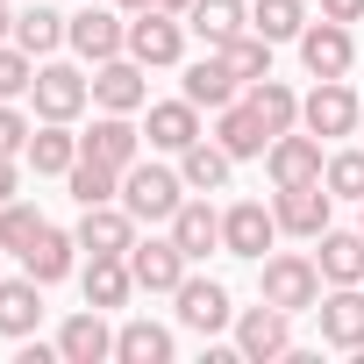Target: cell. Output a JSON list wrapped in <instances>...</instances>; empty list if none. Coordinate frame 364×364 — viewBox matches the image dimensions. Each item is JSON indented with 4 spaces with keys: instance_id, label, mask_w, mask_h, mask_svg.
<instances>
[{
    "instance_id": "8",
    "label": "cell",
    "mask_w": 364,
    "mask_h": 364,
    "mask_svg": "<svg viewBox=\"0 0 364 364\" xmlns=\"http://www.w3.org/2000/svg\"><path fill=\"white\" fill-rule=\"evenodd\" d=\"M264 171H272V186H314V178L328 171V157H321V136H307V129H286V136H272V150H264Z\"/></svg>"
},
{
    "instance_id": "1",
    "label": "cell",
    "mask_w": 364,
    "mask_h": 364,
    "mask_svg": "<svg viewBox=\"0 0 364 364\" xmlns=\"http://www.w3.org/2000/svg\"><path fill=\"white\" fill-rule=\"evenodd\" d=\"M257 300H272V307H286V314H314V300H321V264L300 257V250L257 257Z\"/></svg>"
},
{
    "instance_id": "34",
    "label": "cell",
    "mask_w": 364,
    "mask_h": 364,
    "mask_svg": "<svg viewBox=\"0 0 364 364\" xmlns=\"http://www.w3.org/2000/svg\"><path fill=\"white\" fill-rule=\"evenodd\" d=\"M65 29H72V15L43 8V0H36V8H22V15H15V43H22L29 58H50V50L65 43Z\"/></svg>"
},
{
    "instance_id": "39",
    "label": "cell",
    "mask_w": 364,
    "mask_h": 364,
    "mask_svg": "<svg viewBox=\"0 0 364 364\" xmlns=\"http://www.w3.org/2000/svg\"><path fill=\"white\" fill-rule=\"evenodd\" d=\"M29 136H36V122H29L22 107L0 100V157H22V150H29Z\"/></svg>"
},
{
    "instance_id": "46",
    "label": "cell",
    "mask_w": 364,
    "mask_h": 364,
    "mask_svg": "<svg viewBox=\"0 0 364 364\" xmlns=\"http://www.w3.org/2000/svg\"><path fill=\"white\" fill-rule=\"evenodd\" d=\"M357 136H364V114H357Z\"/></svg>"
},
{
    "instance_id": "26",
    "label": "cell",
    "mask_w": 364,
    "mask_h": 364,
    "mask_svg": "<svg viewBox=\"0 0 364 364\" xmlns=\"http://www.w3.org/2000/svg\"><path fill=\"white\" fill-rule=\"evenodd\" d=\"M36 321H43V286L29 272L22 279H0V336L22 343V336H36Z\"/></svg>"
},
{
    "instance_id": "4",
    "label": "cell",
    "mask_w": 364,
    "mask_h": 364,
    "mask_svg": "<svg viewBox=\"0 0 364 364\" xmlns=\"http://www.w3.org/2000/svg\"><path fill=\"white\" fill-rule=\"evenodd\" d=\"M129 58H136L143 72H164V65H178V58H186V15H164V8H143V15H129Z\"/></svg>"
},
{
    "instance_id": "22",
    "label": "cell",
    "mask_w": 364,
    "mask_h": 364,
    "mask_svg": "<svg viewBox=\"0 0 364 364\" xmlns=\"http://www.w3.org/2000/svg\"><path fill=\"white\" fill-rule=\"evenodd\" d=\"M314 243H321L314 264H321L328 286H364V229H336V222H328Z\"/></svg>"
},
{
    "instance_id": "12",
    "label": "cell",
    "mask_w": 364,
    "mask_h": 364,
    "mask_svg": "<svg viewBox=\"0 0 364 364\" xmlns=\"http://www.w3.org/2000/svg\"><path fill=\"white\" fill-rule=\"evenodd\" d=\"M171 300H178V321H186L193 336H222V328L236 321V307H229V286H222V279H193V272H186Z\"/></svg>"
},
{
    "instance_id": "30",
    "label": "cell",
    "mask_w": 364,
    "mask_h": 364,
    "mask_svg": "<svg viewBox=\"0 0 364 364\" xmlns=\"http://www.w3.org/2000/svg\"><path fill=\"white\" fill-rule=\"evenodd\" d=\"M186 29L215 50V43H229L236 29H250V8H243V0H193V8H186Z\"/></svg>"
},
{
    "instance_id": "11",
    "label": "cell",
    "mask_w": 364,
    "mask_h": 364,
    "mask_svg": "<svg viewBox=\"0 0 364 364\" xmlns=\"http://www.w3.org/2000/svg\"><path fill=\"white\" fill-rule=\"evenodd\" d=\"M272 243H279V215H272L264 200H236V208H222V250H229V257H250V264H257Z\"/></svg>"
},
{
    "instance_id": "16",
    "label": "cell",
    "mask_w": 364,
    "mask_h": 364,
    "mask_svg": "<svg viewBox=\"0 0 364 364\" xmlns=\"http://www.w3.org/2000/svg\"><path fill=\"white\" fill-rule=\"evenodd\" d=\"M143 65L122 50V58H107V65H93V107H107V114H136L143 107Z\"/></svg>"
},
{
    "instance_id": "7",
    "label": "cell",
    "mask_w": 364,
    "mask_h": 364,
    "mask_svg": "<svg viewBox=\"0 0 364 364\" xmlns=\"http://www.w3.org/2000/svg\"><path fill=\"white\" fill-rule=\"evenodd\" d=\"M79 250L86 257H129L136 250V215L122 200H100V208H79Z\"/></svg>"
},
{
    "instance_id": "10",
    "label": "cell",
    "mask_w": 364,
    "mask_h": 364,
    "mask_svg": "<svg viewBox=\"0 0 364 364\" xmlns=\"http://www.w3.org/2000/svg\"><path fill=\"white\" fill-rule=\"evenodd\" d=\"M300 65H307V79H343L350 65H357V43H350V22H307L300 29Z\"/></svg>"
},
{
    "instance_id": "29",
    "label": "cell",
    "mask_w": 364,
    "mask_h": 364,
    "mask_svg": "<svg viewBox=\"0 0 364 364\" xmlns=\"http://www.w3.org/2000/svg\"><path fill=\"white\" fill-rule=\"evenodd\" d=\"M65 186H72V200H79V208H100V200H122V171H114L107 157L79 150V164L65 171Z\"/></svg>"
},
{
    "instance_id": "19",
    "label": "cell",
    "mask_w": 364,
    "mask_h": 364,
    "mask_svg": "<svg viewBox=\"0 0 364 364\" xmlns=\"http://www.w3.org/2000/svg\"><path fill=\"white\" fill-rule=\"evenodd\" d=\"M215 143L243 164V157H264L272 150V129L250 114V100H229V107H215Z\"/></svg>"
},
{
    "instance_id": "27",
    "label": "cell",
    "mask_w": 364,
    "mask_h": 364,
    "mask_svg": "<svg viewBox=\"0 0 364 364\" xmlns=\"http://www.w3.org/2000/svg\"><path fill=\"white\" fill-rule=\"evenodd\" d=\"M79 286H86V307H129V293H136V272H129V257H86V272H79Z\"/></svg>"
},
{
    "instance_id": "15",
    "label": "cell",
    "mask_w": 364,
    "mask_h": 364,
    "mask_svg": "<svg viewBox=\"0 0 364 364\" xmlns=\"http://www.w3.org/2000/svg\"><path fill=\"white\" fill-rule=\"evenodd\" d=\"M186 250H178L171 236H150L129 250V272H136V293H178V279H186Z\"/></svg>"
},
{
    "instance_id": "42",
    "label": "cell",
    "mask_w": 364,
    "mask_h": 364,
    "mask_svg": "<svg viewBox=\"0 0 364 364\" xmlns=\"http://www.w3.org/2000/svg\"><path fill=\"white\" fill-rule=\"evenodd\" d=\"M114 8H122V15H143V8H157V0H114Z\"/></svg>"
},
{
    "instance_id": "40",
    "label": "cell",
    "mask_w": 364,
    "mask_h": 364,
    "mask_svg": "<svg viewBox=\"0 0 364 364\" xmlns=\"http://www.w3.org/2000/svg\"><path fill=\"white\" fill-rule=\"evenodd\" d=\"M321 22H364V0H321Z\"/></svg>"
},
{
    "instance_id": "44",
    "label": "cell",
    "mask_w": 364,
    "mask_h": 364,
    "mask_svg": "<svg viewBox=\"0 0 364 364\" xmlns=\"http://www.w3.org/2000/svg\"><path fill=\"white\" fill-rule=\"evenodd\" d=\"M8 29H15V15H8V0H0V36H8Z\"/></svg>"
},
{
    "instance_id": "21",
    "label": "cell",
    "mask_w": 364,
    "mask_h": 364,
    "mask_svg": "<svg viewBox=\"0 0 364 364\" xmlns=\"http://www.w3.org/2000/svg\"><path fill=\"white\" fill-rule=\"evenodd\" d=\"M22 272H29L36 286H58V279H72V272H79V236H65V229H50V222H43V236L22 250Z\"/></svg>"
},
{
    "instance_id": "25",
    "label": "cell",
    "mask_w": 364,
    "mask_h": 364,
    "mask_svg": "<svg viewBox=\"0 0 364 364\" xmlns=\"http://www.w3.org/2000/svg\"><path fill=\"white\" fill-rule=\"evenodd\" d=\"M22 164H36V178H65V171L79 164V136H72V122H36Z\"/></svg>"
},
{
    "instance_id": "41",
    "label": "cell",
    "mask_w": 364,
    "mask_h": 364,
    "mask_svg": "<svg viewBox=\"0 0 364 364\" xmlns=\"http://www.w3.org/2000/svg\"><path fill=\"white\" fill-rule=\"evenodd\" d=\"M22 193V157H0V200Z\"/></svg>"
},
{
    "instance_id": "18",
    "label": "cell",
    "mask_w": 364,
    "mask_h": 364,
    "mask_svg": "<svg viewBox=\"0 0 364 364\" xmlns=\"http://www.w3.org/2000/svg\"><path fill=\"white\" fill-rule=\"evenodd\" d=\"M143 143L150 150H186V143H200V107L178 93V100H150V122H143Z\"/></svg>"
},
{
    "instance_id": "37",
    "label": "cell",
    "mask_w": 364,
    "mask_h": 364,
    "mask_svg": "<svg viewBox=\"0 0 364 364\" xmlns=\"http://www.w3.org/2000/svg\"><path fill=\"white\" fill-rule=\"evenodd\" d=\"M321 186H328L336 200H364V150H336L328 171H321Z\"/></svg>"
},
{
    "instance_id": "3",
    "label": "cell",
    "mask_w": 364,
    "mask_h": 364,
    "mask_svg": "<svg viewBox=\"0 0 364 364\" xmlns=\"http://www.w3.org/2000/svg\"><path fill=\"white\" fill-rule=\"evenodd\" d=\"M29 100H36V122H79V114H86V100H93V79H86L79 65L43 58V65H36Z\"/></svg>"
},
{
    "instance_id": "45",
    "label": "cell",
    "mask_w": 364,
    "mask_h": 364,
    "mask_svg": "<svg viewBox=\"0 0 364 364\" xmlns=\"http://www.w3.org/2000/svg\"><path fill=\"white\" fill-rule=\"evenodd\" d=\"M357 229H364V200H357Z\"/></svg>"
},
{
    "instance_id": "32",
    "label": "cell",
    "mask_w": 364,
    "mask_h": 364,
    "mask_svg": "<svg viewBox=\"0 0 364 364\" xmlns=\"http://www.w3.org/2000/svg\"><path fill=\"white\" fill-rule=\"evenodd\" d=\"M114 357L122 364H171V328L164 321H122L114 328Z\"/></svg>"
},
{
    "instance_id": "9",
    "label": "cell",
    "mask_w": 364,
    "mask_h": 364,
    "mask_svg": "<svg viewBox=\"0 0 364 364\" xmlns=\"http://www.w3.org/2000/svg\"><path fill=\"white\" fill-rule=\"evenodd\" d=\"M65 43H72L86 65H107V58L129 50V15H107V8H93V0H86V8L72 15V29H65Z\"/></svg>"
},
{
    "instance_id": "6",
    "label": "cell",
    "mask_w": 364,
    "mask_h": 364,
    "mask_svg": "<svg viewBox=\"0 0 364 364\" xmlns=\"http://www.w3.org/2000/svg\"><path fill=\"white\" fill-rule=\"evenodd\" d=\"M236 350H243L250 364H272V357H293V314H286V307H272V300L243 307V314H236Z\"/></svg>"
},
{
    "instance_id": "38",
    "label": "cell",
    "mask_w": 364,
    "mask_h": 364,
    "mask_svg": "<svg viewBox=\"0 0 364 364\" xmlns=\"http://www.w3.org/2000/svg\"><path fill=\"white\" fill-rule=\"evenodd\" d=\"M36 86V58L22 43H0V100H22Z\"/></svg>"
},
{
    "instance_id": "35",
    "label": "cell",
    "mask_w": 364,
    "mask_h": 364,
    "mask_svg": "<svg viewBox=\"0 0 364 364\" xmlns=\"http://www.w3.org/2000/svg\"><path fill=\"white\" fill-rule=\"evenodd\" d=\"M236 93H243V86L229 79V65H222L215 50H208L200 65H186V100H193V107H229Z\"/></svg>"
},
{
    "instance_id": "14",
    "label": "cell",
    "mask_w": 364,
    "mask_h": 364,
    "mask_svg": "<svg viewBox=\"0 0 364 364\" xmlns=\"http://www.w3.org/2000/svg\"><path fill=\"white\" fill-rule=\"evenodd\" d=\"M328 208H336V193L321 186V178H314V186H279V200H272L279 236H307V243L328 229Z\"/></svg>"
},
{
    "instance_id": "5",
    "label": "cell",
    "mask_w": 364,
    "mask_h": 364,
    "mask_svg": "<svg viewBox=\"0 0 364 364\" xmlns=\"http://www.w3.org/2000/svg\"><path fill=\"white\" fill-rule=\"evenodd\" d=\"M364 100L350 93V79H314V93H300V129L307 136H357Z\"/></svg>"
},
{
    "instance_id": "24",
    "label": "cell",
    "mask_w": 364,
    "mask_h": 364,
    "mask_svg": "<svg viewBox=\"0 0 364 364\" xmlns=\"http://www.w3.org/2000/svg\"><path fill=\"white\" fill-rule=\"evenodd\" d=\"M229 171H236V157H229L215 136H200V143L178 150V178H186V193H222Z\"/></svg>"
},
{
    "instance_id": "33",
    "label": "cell",
    "mask_w": 364,
    "mask_h": 364,
    "mask_svg": "<svg viewBox=\"0 0 364 364\" xmlns=\"http://www.w3.org/2000/svg\"><path fill=\"white\" fill-rule=\"evenodd\" d=\"M307 22H314L307 0H250V29H257L264 43H300Z\"/></svg>"
},
{
    "instance_id": "28",
    "label": "cell",
    "mask_w": 364,
    "mask_h": 364,
    "mask_svg": "<svg viewBox=\"0 0 364 364\" xmlns=\"http://www.w3.org/2000/svg\"><path fill=\"white\" fill-rule=\"evenodd\" d=\"M215 58L229 65V79H236V86H257V79H272V43H264L257 29H236L229 43H215Z\"/></svg>"
},
{
    "instance_id": "2",
    "label": "cell",
    "mask_w": 364,
    "mask_h": 364,
    "mask_svg": "<svg viewBox=\"0 0 364 364\" xmlns=\"http://www.w3.org/2000/svg\"><path fill=\"white\" fill-rule=\"evenodd\" d=\"M178 200H186V178H178V164H150V157H136V164L122 171V208H129L136 222H171Z\"/></svg>"
},
{
    "instance_id": "43",
    "label": "cell",
    "mask_w": 364,
    "mask_h": 364,
    "mask_svg": "<svg viewBox=\"0 0 364 364\" xmlns=\"http://www.w3.org/2000/svg\"><path fill=\"white\" fill-rule=\"evenodd\" d=\"M157 8H164V15H186V8H193V0H157Z\"/></svg>"
},
{
    "instance_id": "13",
    "label": "cell",
    "mask_w": 364,
    "mask_h": 364,
    "mask_svg": "<svg viewBox=\"0 0 364 364\" xmlns=\"http://www.w3.org/2000/svg\"><path fill=\"white\" fill-rule=\"evenodd\" d=\"M314 321L328 350H364V286H328L314 300Z\"/></svg>"
},
{
    "instance_id": "17",
    "label": "cell",
    "mask_w": 364,
    "mask_h": 364,
    "mask_svg": "<svg viewBox=\"0 0 364 364\" xmlns=\"http://www.w3.org/2000/svg\"><path fill=\"white\" fill-rule=\"evenodd\" d=\"M58 357L65 364H107L114 357V328H107V307H86L58 328Z\"/></svg>"
},
{
    "instance_id": "20",
    "label": "cell",
    "mask_w": 364,
    "mask_h": 364,
    "mask_svg": "<svg viewBox=\"0 0 364 364\" xmlns=\"http://www.w3.org/2000/svg\"><path fill=\"white\" fill-rule=\"evenodd\" d=\"M79 150H93V157H107L114 171H129V164L143 157V129H136L129 114H107V107H100V122L79 136Z\"/></svg>"
},
{
    "instance_id": "23",
    "label": "cell",
    "mask_w": 364,
    "mask_h": 364,
    "mask_svg": "<svg viewBox=\"0 0 364 364\" xmlns=\"http://www.w3.org/2000/svg\"><path fill=\"white\" fill-rule=\"evenodd\" d=\"M164 229H171V243L186 250L193 264H200L208 250H222V208H208V200H178V215H171Z\"/></svg>"
},
{
    "instance_id": "36",
    "label": "cell",
    "mask_w": 364,
    "mask_h": 364,
    "mask_svg": "<svg viewBox=\"0 0 364 364\" xmlns=\"http://www.w3.org/2000/svg\"><path fill=\"white\" fill-rule=\"evenodd\" d=\"M36 236H43V215H36L29 200H0V250H15V257H22Z\"/></svg>"
},
{
    "instance_id": "31",
    "label": "cell",
    "mask_w": 364,
    "mask_h": 364,
    "mask_svg": "<svg viewBox=\"0 0 364 364\" xmlns=\"http://www.w3.org/2000/svg\"><path fill=\"white\" fill-rule=\"evenodd\" d=\"M243 100H250V114H257V122H264L272 136H286V129H300V93H293L286 79H257V86H250Z\"/></svg>"
}]
</instances>
